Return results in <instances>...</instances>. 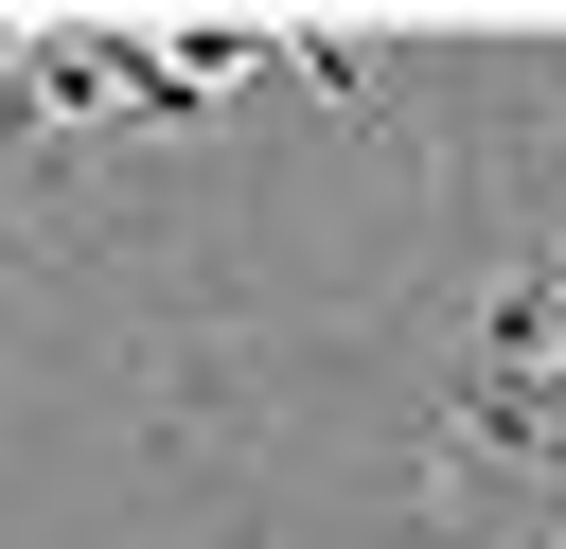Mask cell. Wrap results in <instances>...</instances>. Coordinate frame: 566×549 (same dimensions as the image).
<instances>
[{
  "mask_svg": "<svg viewBox=\"0 0 566 549\" xmlns=\"http://www.w3.org/2000/svg\"><path fill=\"white\" fill-rule=\"evenodd\" d=\"M248 71H318L354 89V35H283V18H18V124H195Z\"/></svg>",
  "mask_w": 566,
  "mask_h": 549,
  "instance_id": "cell-1",
  "label": "cell"
},
{
  "mask_svg": "<svg viewBox=\"0 0 566 549\" xmlns=\"http://www.w3.org/2000/svg\"><path fill=\"white\" fill-rule=\"evenodd\" d=\"M442 443L460 460H513L531 496H566V248L495 283V319H478V354L442 390Z\"/></svg>",
  "mask_w": 566,
  "mask_h": 549,
  "instance_id": "cell-2",
  "label": "cell"
},
{
  "mask_svg": "<svg viewBox=\"0 0 566 549\" xmlns=\"http://www.w3.org/2000/svg\"><path fill=\"white\" fill-rule=\"evenodd\" d=\"M18 142H35V124H18V18H0V159H18Z\"/></svg>",
  "mask_w": 566,
  "mask_h": 549,
  "instance_id": "cell-3",
  "label": "cell"
}]
</instances>
